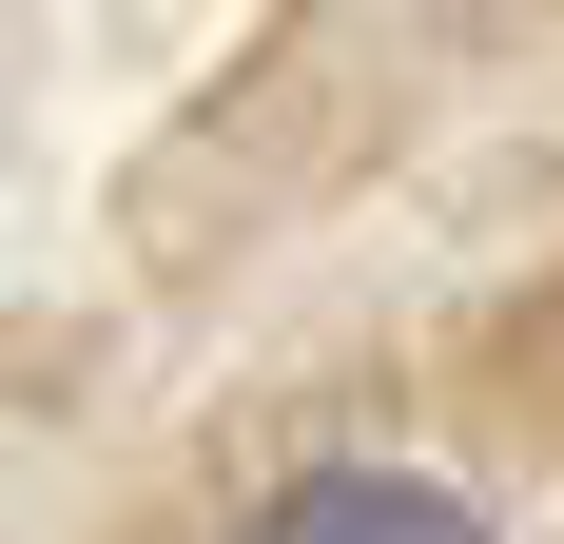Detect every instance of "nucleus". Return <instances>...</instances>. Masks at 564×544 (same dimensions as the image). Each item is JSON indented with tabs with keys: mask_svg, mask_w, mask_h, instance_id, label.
<instances>
[{
	"mask_svg": "<svg viewBox=\"0 0 564 544\" xmlns=\"http://www.w3.org/2000/svg\"><path fill=\"white\" fill-rule=\"evenodd\" d=\"M409 525H467V505L409 487V467H312V487H273V544H409Z\"/></svg>",
	"mask_w": 564,
	"mask_h": 544,
	"instance_id": "nucleus-1",
	"label": "nucleus"
}]
</instances>
